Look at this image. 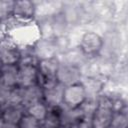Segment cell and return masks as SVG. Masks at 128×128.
<instances>
[{
    "label": "cell",
    "instance_id": "6da1fadb",
    "mask_svg": "<svg viewBox=\"0 0 128 128\" xmlns=\"http://www.w3.org/2000/svg\"><path fill=\"white\" fill-rule=\"evenodd\" d=\"M114 104L107 97H101L91 114L92 128H109L114 116Z\"/></svg>",
    "mask_w": 128,
    "mask_h": 128
},
{
    "label": "cell",
    "instance_id": "7a4b0ae2",
    "mask_svg": "<svg viewBox=\"0 0 128 128\" xmlns=\"http://www.w3.org/2000/svg\"><path fill=\"white\" fill-rule=\"evenodd\" d=\"M38 81L42 88L52 86L58 82L57 74L59 70L58 62L54 58H45L38 64Z\"/></svg>",
    "mask_w": 128,
    "mask_h": 128
},
{
    "label": "cell",
    "instance_id": "3957f363",
    "mask_svg": "<svg viewBox=\"0 0 128 128\" xmlns=\"http://www.w3.org/2000/svg\"><path fill=\"white\" fill-rule=\"evenodd\" d=\"M87 98V91L80 82L74 83L64 88L63 104L70 110H75L84 104Z\"/></svg>",
    "mask_w": 128,
    "mask_h": 128
},
{
    "label": "cell",
    "instance_id": "277c9868",
    "mask_svg": "<svg viewBox=\"0 0 128 128\" xmlns=\"http://www.w3.org/2000/svg\"><path fill=\"white\" fill-rule=\"evenodd\" d=\"M38 84V67L31 61H21L18 67V86L27 88Z\"/></svg>",
    "mask_w": 128,
    "mask_h": 128
},
{
    "label": "cell",
    "instance_id": "5b68a950",
    "mask_svg": "<svg viewBox=\"0 0 128 128\" xmlns=\"http://www.w3.org/2000/svg\"><path fill=\"white\" fill-rule=\"evenodd\" d=\"M30 23L24 24L23 22H20V25H14L11 32V39L12 41L17 42L18 44H28L31 43V41L34 39V36H36V31L31 25H28Z\"/></svg>",
    "mask_w": 128,
    "mask_h": 128
},
{
    "label": "cell",
    "instance_id": "8992f818",
    "mask_svg": "<svg viewBox=\"0 0 128 128\" xmlns=\"http://www.w3.org/2000/svg\"><path fill=\"white\" fill-rule=\"evenodd\" d=\"M65 86L57 82L56 84L43 88V99L44 101L52 107L59 106L63 104V94Z\"/></svg>",
    "mask_w": 128,
    "mask_h": 128
},
{
    "label": "cell",
    "instance_id": "52a82bcc",
    "mask_svg": "<svg viewBox=\"0 0 128 128\" xmlns=\"http://www.w3.org/2000/svg\"><path fill=\"white\" fill-rule=\"evenodd\" d=\"M42 99H43V88L38 84L31 87L23 88L22 106L25 109L34 103L42 101Z\"/></svg>",
    "mask_w": 128,
    "mask_h": 128
},
{
    "label": "cell",
    "instance_id": "ba28073f",
    "mask_svg": "<svg viewBox=\"0 0 128 128\" xmlns=\"http://www.w3.org/2000/svg\"><path fill=\"white\" fill-rule=\"evenodd\" d=\"M1 57L3 65H16L21 60V56L19 51L16 48V45L13 43H2L1 48Z\"/></svg>",
    "mask_w": 128,
    "mask_h": 128
},
{
    "label": "cell",
    "instance_id": "9c48e42d",
    "mask_svg": "<svg viewBox=\"0 0 128 128\" xmlns=\"http://www.w3.org/2000/svg\"><path fill=\"white\" fill-rule=\"evenodd\" d=\"M1 86L9 88L18 86V67L16 65H3Z\"/></svg>",
    "mask_w": 128,
    "mask_h": 128
},
{
    "label": "cell",
    "instance_id": "30bf717a",
    "mask_svg": "<svg viewBox=\"0 0 128 128\" xmlns=\"http://www.w3.org/2000/svg\"><path fill=\"white\" fill-rule=\"evenodd\" d=\"M79 78H80V74L77 69L73 67H64V68L59 67L58 74H57V80L62 85L68 86L74 83H78Z\"/></svg>",
    "mask_w": 128,
    "mask_h": 128
},
{
    "label": "cell",
    "instance_id": "8fae6325",
    "mask_svg": "<svg viewBox=\"0 0 128 128\" xmlns=\"http://www.w3.org/2000/svg\"><path fill=\"white\" fill-rule=\"evenodd\" d=\"M24 107L21 105L18 106H8L3 109L2 121L18 125L22 117L24 116Z\"/></svg>",
    "mask_w": 128,
    "mask_h": 128
},
{
    "label": "cell",
    "instance_id": "7c38bea8",
    "mask_svg": "<svg viewBox=\"0 0 128 128\" xmlns=\"http://www.w3.org/2000/svg\"><path fill=\"white\" fill-rule=\"evenodd\" d=\"M13 12L17 18L27 20L34 13L33 3L30 1H16L14 4Z\"/></svg>",
    "mask_w": 128,
    "mask_h": 128
},
{
    "label": "cell",
    "instance_id": "4fadbf2b",
    "mask_svg": "<svg viewBox=\"0 0 128 128\" xmlns=\"http://www.w3.org/2000/svg\"><path fill=\"white\" fill-rule=\"evenodd\" d=\"M82 47L86 53H94L100 49L101 46V39L98 35L89 33L86 34L82 39Z\"/></svg>",
    "mask_w": 128,
    "mask_h": 128
},
{
    "label": "cell",
    "instance_id": "5bb4252c",
    "mask_svg": "<svg viewBox=\"0 0 128 128\" xmlns=\"http://www.w3.org/2000/svg\"><path fill=\"white\" fill-rule=\"evenodd\" d=\"M26 111H27V114L28 115L36 118L40 122H43L47 118V116H48L47 106L42 101L30 105L29 107L26 108Z\"/></svg>",
    "mask_w": 128,
    "mask_h": 128
},
{
    "label": "cell",
    "instance_id": "9a60e30c",
    "mask_svg": "<svg viewBox=\"0 0 128 128\" xmlns=\"http://www.w3.org/2000/svg\"><path fill=\"white\" fill-rule=\"evenodd\" d=\"M41 125H42V122L28 115L27 113L24 114V116L22 117V119L18 124L19 128H41Z\"/></svg>",
    "mask_w": 128,
    "mask_h": 128
},
{
    "label": "cell",
    "instance_id": "2e32d148",
    "mask_svg": "<svg viewBox=\"0 0 128 128\" xmlns=\"http://www.w3.org/2000/svg\"><path fill=\"white\" fill-rule=\"evenodd\" d=\"M109 128H128V117L121 112H115Z\"/></svg>",
    "mask_w": 128,
    "mask_h": 128
},
{
    "label": "cell",
    "instance_id": "e0dca14e",
    "mask_svg": "<svg viewBox=\"0 0 128 128\" xmlns=\"http://www.w3.org/2000/svg\"><path fill=\"white\" fill-rule=\"evenodd\" d=\"M68 128H92L91 127V123H87L85 121L82 122H75V123H71L70 126Z\"/></svg>",
    "mask_w": 128,
    "mask_h": 128
},
{
    "label": "cell",
    "instance_id": "ac0fdd59",
    "mask_svg": "<svg viewBox=\"0 0 128 128\" xmlns=\"http://www.w3.org/2000/svg\"><path fill=\"white\" fill-rule=\"evenodd\" d=\"M1 128H19V126L15 125V124H11V123L1 121Z\"/></svg>",
    "mask_w": 128,
    "mask_h": 128
}]
</instances>
